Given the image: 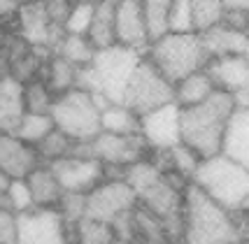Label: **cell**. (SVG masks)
<instances>
[{
  "mask_svg": "<svg viewBox=\"0 0 249 244\" xmlns=\"http://www.w3.org/2000/svg\"><path fill=\"white\" fill-rule=\"evenodd\" d=\"M235 107V96L217 88L205 103L182 109V142L203 160L219 156L224 147V130Z\"/></svg>",
  "mask_w": 249,
  "mask_h": 244,
  "instance_id": "6da1fadb",
  "label": "cell"
},
{
  "mask_svg": "<svg viewBox=\"0 0 249 244\" xmlns=\"http://www.w3.org/2000/svg\"><path fill=\"white\" fill-rule=\"evenodd\" d=\"M184 240L186 244H238L233 212L224 209L194 181L184 193Z\"/></svg>",
  "mask_w": 249,
  "mask_h": 244,
  "instance_id": "7a4b0ae2",
  "label": "cell"
},
{
  "mask_svg": "<svg viewBox=\"0 0 249 244\" xmlns=\"http://www.w3.org/2000/svg\"><path fill=\"white\" fill-rule=\"evenodd\" d=\"M194 184L228 212H249V168L224 154L200 160Z\"/></svg>",
  "mask_w": 249,
  "mask_h": 244,
  "instance_id": "3957f363",
  "label": "cell"
},
{
  "mask_svg": "<svg viewBox=\"0 0 249 244\" xmlns=\"http://www.w3.org/2000/svg\"><path fill=\"white\" fill-rule=\"evenodd\" d=\"M144 56L173 84L189 74L205 70L207 63L212 61L200 33H165L152 40Z\"/></svg>",
  "mask_w": 249,
  "mask_h": 244,
  "instance_id": "277c9868",
  "label": "cell"
},
{
  "mask_svg": "<svg viewBox=\"0 0 249 244\" xmlns=\"http://www.w3.org/2000/svg\"><path fill=\"white\" fill-rule=\"evenodd\" d=\"M49 114L54 119V126L58 130H63L65 135L72 138L75 142H91L103 133L100 105L87 91L72 88L63 96H56Z\"/></svg>",
  "mask_w": 249,
  "mask_h": 244,
  "instance_id": "5b68a950",
  "label": "cell"
},
{
  "mask_svg": "<svg viewBox=\"0 0 249 244\" xmlns=\"http://www.w3.org/2000/svg\"><path fill=\"white\" fill-rule=\"evenodd\" d=\"M142 56H144L142 52L121 47V44L98 49L96 58L91 63L98 77V93L109 103H124L128 82L138 63L142 61Z\"/></svg>",
  "mask_w": 249,
  "mask_h": 244,
  "instance_id": "8992f818",
  "label": "cell"
},
{
  "mask_svg": "<svg viewBox=\"0 0 249 244\" xmlns=\"http://www.w3.org/2000/svg\"><path fill=\"white\" fill-rule=\"evenodd\" d=\"M124 103L142 117L152 109L175 103V84L168 82L159 72V68L147 56H142V61L138 63V68H135V72H133L128 82Z\"/></svg>",
  "mask_w": 249,
  "mask_h": 244,
  "instance_id": "52a82bcc",
  "label": "cell"
},
{
  "mask_svg": "<svg viewBox=\"0 0 249 244\" xmlns=\"http://www.w3.org/2000/svg\"><path fill=\"white\" fill-rule=\"evenodd\" d=\"M138 207V195L126 179H103L87 193V216L114 223Z\"/></svg>",
  "mask_w": 249,
  "mask_h": 244,
  "instance_id": "ba28073f",
  "label": "cell"
},
{
  "mask_svg": "<svg viewBox=\"0 0 249 244\" xmlns=\"http://www.w3.org/2000/svg\"><path fill=\"white\" fill-rule=\"evenodd\" d=\"M91 151L103 165L114 168H128L138 160L149 156V144L142 138V133L117 135V133H100L91 139Z\"/></svg>",
  "mask_w": 249,
  "mask_h": 244,
  "instance_id": "9c48e42d",
  "label": "cell"
},
{
  "mask_svg": "<svg viewBox=\"0 0 249 244\" xmlns=\"http://www.w3.org/2000/svg\"><path fill=\"white\" fill-rule=\"evenodd\" d=\"M17 244H70V226L56 209H40L19 214Z\"/></svg>",
  "mask_w": 249,
  "mask_h": 244,
  "instance_id": "30bf717a",
  "label": "cell"
},
{
  "mask_svg": "<svg viewBox=\"0 0 249 244\" xmlns=\"http://www.w3.org/2000/svg\"><path fill=\"white\" fill-rule=\"evenodd\" d=\"M56 179L61 181L63 191L72 193H89L105 179V165L93 156H77L70 154L65 158L49 163Z\"/></svg>",
  "mask_w": 249,
  "mask_h": 244,
  "instance_id": "8fae6325",
  "label": "cell"
},
{
  "mask_svg": "<svg viewBox=\"0 0 249 244\" xmlns=\"http://www.w3.org/2000/svg\"><path fill=\"white\" fill-rule=\"evenodd\" d=\"M140 133L149 149H170L182 142V107L177 103L142 114Z\"/></svg>",
  "mask_w": 249,
  "mask_h": 244,
  "instance_id": "7c38bea8",
  "label": "cell"
},
{
  "mask_svg": "<svg viewBox=\"0 0 249 244\" xmlns=\"http://www.w3.org/2000/svg\"><path fill=\"white\" fill-rule=\"evenodd\" d=\"M205 70L210 72L217 88L235 96L238 105L249 103V61L245 58V53L212 58Z\"/></svg>",
  "mask_w": 249,
  "mask_h": 244,
  "instance_id": "4fadbf2b",
  "label": "cell"
},
{
  "mask_svg": "<svg viewBox=\"0 0 249 244\" xmlns=\"http://www.w3.org/2000/svg\"><path fill=\"white\" fill-rule=\"evenodd\" d=\"M114 35H117V44H121V47H128V49H135L142 53L147 52V47L152 44V37H149V28H147V19H144L140 0L117 2Z\"/></svg>",
  "mask_w": 249,
  "mask_h": 244,
  "instance_id": "5bb4252c",
  "label": "cell"
},
{
  "mask_svg": "<svg viewBox=\"0 0 249 244\" xmlns=\"http://www.w3.org/2000/svg\"><path fill=\"white\" fill-rule=\"evenodd\" d=\"M42 163L37 149L26 144L10 130H0V170L12 179H26Z\"/></svg>",
  "mask_w": 249,
  "mask_h": 244,
  "instance_id": "9a60e30c",
  "label": "cell"
},
{
  "mask_svg": "<svg viewBox=\"0 0 249 244\" xmlns=\"http://www.w3.org/2000/svg\"><path fill=\"white\" fill-rule=\"evenodd\" d=\"M221 154L249 168V103L238 105L228 119Z\"/></svg>",
  "mask_w": 249,
  "mask_h": 244,
  "instance_id": "2e32d148",
  "label": "cell"
},
{
  "mask_svg": "<svg viewBox=\"0 0 249 244\" xmlns=\"http://www.w3.org/2000/svg\"><path fill=\"white\" fill-rule=\"evenodd\" d=\"M26 181H28V189L33 193L35 207H40V209H56V205H58L61 195H63V186H61V181L56 179V174L49 163H40L26 177Z\"/></svg>",
  "mask_w": 249,
  "mask_h": 244,
  "instance_id": "e0dca14e",
  "label": "cell"
},
{
  "mask_svg": "<svg viewBox=\"0 0 249 244\" xmlns=\"http://www.w3.org/2000/svg\"><path fill=\"white\" fill-rule=\"evenodd\" d=\"M200 35H203V42H205V49L210 53V58L245 53V49H247V44H249V35L228 28L226 23H219V26L200 33Z\"/></svg>",
  "mask_w": 249,
  "mask_h": 244,
  "instance_id": "ac0fdd59",
  "label": "cell"
},
{
  "mask_svg": "<svg viewBox=\"0 0 249 244\" xmlns=\"http://www.w3.org/2000/svg\"><path fill=\"white\" fill-rule=\"evenodd\" d=\"M26 114L23 107V84L5 74L0 79V130H14L19 119Z\"/></svg>",
  "mask_w": 249,
  "mask_h": 244,
  "instance_id": "d6986e66",
  "label": "cell"
},
{
  "mask_svg": "<svg viewBox=\"0 0 249 244\" xmlns=\"http://www.w3.org/2000/svg\"><path fill=\"white\" fill-rule=\"evenodd\" d=\"M217 91V86L212 82V77L207 70H200V72H194L179 79L175 84V103L186 109V107H196L200 103H205L207 98Z\"/></svg>",
  "mask_w": 249,
  "mask_h": 244,
  "instance_id": "ffe728a7",
  "label": "cell"
},
{
  "mask_svg": "<svg viewBox=\"0 0 249 244\" xmlns=\"http://www.w3.org/2000/svg\"><path fill=\"white\" fill-rule=\"evenodd\" d=\"M142 117L130 109L126 103H107L100 109V128L103 133H117V135H130L140 133Z\"/></svg>",
  "mask_w": 249,
  "mask_h": 244,
  "instance_id": "44dd1931",
  "label": "cell"
},
{
  "mask_svg": "<svg viewBox=\"0 0 249 244\" xmlns=\"http://www.w3.org/2000/svg\"><path fill=\"white\" fill-rule=\"evenodd\" d=\"M114 10H117V2H112V0H98L96 2L93 21H91V28H89V35H87L96 49H105V47L117 44Z\"/></svg>",
  "mask_w": 249,
  "mask_h": 244,
  "instance_id": "7402d4cb",
  "label": "cell"
},
{
  "mask_svg": "<svg viewBox=\"0 0 249 244\" xmlns=\"http://www.w3.org/2000/svg\"><path fill=\"white\" fill-rule=\"evenodd\" d=\"M119 240L114 226L84 216L82 221L70 226V244H114Z\"/></svg>",
  "mask_w": 249,
  "mask_h": 244,
  "instance_id": "603a6c76",
  "label": "cell"
},
{
  "mask_svg": "<svg viewBox=\"0 0 249 244\" xmlns=\"http://www.w3.org/2000/svg\"><path fill=\"white\" fill-rule=\"evenodd\" d=\"M77 65H72L70 61H65L63 56L52 53L47 61V72H44V82L52 88L54 96H63L68 91H72L77 84Z\"/></svg>",
  "mask_w": 249,
  "mask_h": 244,
  "instance_id": "cb8c5ba5",
  "label": "cell"
},
{
  "mask_svg": "<svg viewBox=\"0 0 249 244\" xmlns=\"http://www.w3.org/2000/svg\"><path fill=\"white\" fill-rule=\"evenodd\" d=\"M96 47L89 40L87 35H70L65 33V37L61 40V44L54 49V53L63 56L65 61H70L77 68H84V65H91L93 58H96Z\"/></svg>",
  "mask_w": 249,
  "mask_h": 244,
  "instance_id": "d4e9b609",
  "label": "cell"
},
{
  "mask_svg": "<svg viewBox=\"0 0 249 244\" xmlns=\"http://www.w3.org/2000/svg\"><path fill=\"white\" fill-rule=\"evenodd\" d=\"M54 128L56 126H54L52 114H33V112H26V114L19 119V123H17V128H14L12 133L19 139H23L26 144L37 147Z\"/></svg>",
  "mask_w": 249,
  "mask_h": 244,
  "instance_id": "484cf974",
  "label": "cell"
},
{
  "mask_svg": "<svg viewBox=\"0 0 249 244\" xmlns=\"http://www.w3.org/2000/svg\"><path fill=\"white\" fill-rule=\"evenodd\" d=\"M196 33H205L224 21L226 2L224 0H191Z\"/></svg>",
  "mask_w": 249,
  "mask_h": 244,
  "instance_id": "4316f807",
  "label": "cell"
},
{
  "mask_svg": "<svg viewBox=\"0 0 249 244\" xmlns=\"http://www.w3.org/2000/svg\"><path fill=\"white\" fill-rule=\"evenodd\" d=\"M142 12L147 19V28H149V37L156 40L168 33V17L173 10L175 0H140Z\"/></svg>",
  "mask_w": 249,
  "mask_h": 244,
  "instance_id": "83f0119b",
  "label": "cell"
},
{
  "mask_svg": "<svg viewBox=\"0 0 249 244\" xmlns=\"http://www.w3.org/2000/svg\"><path fill=\"white\" fill-rule=\"evenodd\" d=\"M56 96L47 86L44 79H35L31 84H23V107L33 114H49Z\"/></svg>",
  "mask_w": 249,
  "mask_h": 244,
  "instance_id": "f1b7e54d",
  "label": "cell"
},
{
  "mask_svg": "<svg viewBox=\"0 0 249 244\" xmlns=\"http://www.w3.org/2000/svg\"><path fill=\"white\" fill-rule=\"evenodd\" d=\"M37 154H40V158L42 163H54L58 158H65V156H70L72 154V149H75V139L68 138L63 130H58L54 128L47 138L37 144Z\"/></svg>",
  "mask_w": 249,
  "mask_h": 244,
  "instance_id": "f546056e",
  "label": "cell"
},
{
  "mask_svg": "<svg viewBox=\"0 0 249 244\" xmlns=\"http://www.w3.org/2000/svg\"><path fill=\"white\" fill-rule=\"evenodd\" d=\"M2 207L12 209L14 214H26L35 209V202H33V193L28 189V181L26 179H12L7 193L2 195Z\"/></svg>",
  "mask_w": 249,
  "mask_h": 244,
  "instance_id": "4dcf8cb0",
  "label": "cell"
},
{
  "mask_svg": "<svg viewBox=\"0 0 249 244\" xmlns=\"http://www.w3.org/2000/svg\"><path fill=\"white\" fill-rule=\"evenodd\" d=\"M200 160L203 158H200L191 147H186L184 142L170 147V170L184 174V177H189L191 181H194V174H196V170H198V165H200Z\"/></svg>",
  "mask_w": 249,
  "mask_h": 244,
  "instance_id": "1f68e13d",
  "label": "cell"
},
{
  "mask_svg": "<svg viewBox=\"0 0 249 244\" xmlns=\"http://www.w3.org/2000/svg\"><path fill=\"white\" fill-rule=\"evenodd\" d=\"M56 212L63 216V221L68 226H75L77 221H82L87 216V193L63 191L61 200L56 205Z\"/></svg>",
  "mask_w": 249,
  "mask_h": 244,
  "instance_id": "d6a6232c",
  "label": "cell"
},
{
  "mask_svg": "<svg viewBox=\"0 0 249 244\" xmlns=\"http://www.w3.org/2000/svg\"><path fill=\"white\" fill-rule=\"evenodd\" d=\"M168 33H196L191 0H175L168 17Z\"/></svg>",
  "mask_w": 249,
  "mask_h": 244,
  "instance_id": "836d02e7",
  "label": "cell"
},
{
  "mask_svg": "<svg viewBox=\"0 0 249 244\" xmlns=\"http://www.w3.org/2000/svg\"><path fill=\"white\" fill-rule=\"evenodd\" d=\"M96 5H72V12L65 21V33L70 35H89L91 21H93Z\"/></svg>",
  "mask_w": 249,
  "mask_h": 244,
  "instance_id": "e575fe53",
  "label": "cell"
},
{
  "mask_svg": "<svg viewBox=\"0 0 249 244\" xmlns=\"http://www.w3.org/2000/svg\"><path fill=\"white\" fill-rule=\"evenodd\" d=\"M19 237V214L0 207V244H17Z\"/></svg>",
  "mask_w": 249,
  "mask_h": 244,
  "instance_id": "d590c367",
  "label": "cell"
},
{
  "mask_svg": "<svg viewBox=\"0 0 249 244\" xmlns=\"http://www.w3.org/2000/svg\"><path fill=\"white\" fill-rule=\"evenodd\" d=\"M44 10H47V17L54 26L65 28V21L72 12V2L70 0H44Z\"/></svg>",
  "mask_w": 249,
  "mask_h": 244,
  "instance_id": "8d00e7d4",
  "label": "cell"
},
{
  "mask_svg": "<svg viewBox=\"0 0 249 244\" xmlns=\"http://www.w3.org/2000/svg\"><path fill=\"white\" fill-rule=\"evenodd\" d=\"M21 10L19 0H0V23L7 28V23L17 19V14Z\"/></svg>",
  "mask_w": 249,
  "mask_h": 244,
  "instance_id": "74e56055",
  "label": "cell"
},
{
  "mask_svg": "<svg viewBox=\"0 0 249 244\" xmlns=\"http://www.w3.org/2000/svg\"><path fill=\"white\" fill-rule=\"evenodd\" d=\"M226 10H249V0H224Z\"/></svg>",
  "mask_w": 249,
  "mask_h": 244,
  "instance_id": "f35d334b",
  "label": "cell"
},
{
  "mask_svg": "<svg viewBox=\"0 0 249 244\" xmlns=\"http://www.w3.org/2000/svg\"><path fill=\"white\" fill-rule=\"evenodd\" d=\"M10 181H12L10 174H5V172L0 170V198L7 193V189H10Z\"/></svg>",
  "mask_w": 249,
  "mask_h": 244,
  "instance_id": "ab89813d",
  "label": "cell"
},
{
  "mask_svg": "<svg viewBox=\"0 0 249 244\" xmlns=\"http://www.w3.org/2000/svg\"><path fill=\"white\" fill-rule=\"evenodd\" d=\"M5 37H7V28L0 23V49H2V42H5Z\"/></svg>",
  "mask_w": 249,
  "mask_h": 244,
  "instance_id": "60d3db41",
  "label": "cell"
},
{
  "mask_svg": "<svg viewBox=\"0 0 249 244\" xmlns=\"http://www.w3.org/2000/svg\"><path fill=\"white\" fill-rule=\"evenodd\" d=\"M72 5H96L98 0H70Z\"/></svg>",
  "mask_w": 249,
  "mask_h": 244,
  "instance_id": "b9f144b4",
  "label": "cell"
},
{
  "mask_svg": "<svg viewBox=\"0 0 249 244\" xmlns=\"http://www.w3.org/2000/svg\"><path fill=\"white\" fill-rule=\"evenodd\" d=\"M114 244H133V242H126V240H117Z\"/></svg>",
  "mask_w": 249,
  "mask_h": 244,
  "instance_id": "7bdbcfd3",
  "label": "cell"
},
{
  "mask_svg": "<svg viewBox=\"0 0 249 244\" xmlns=\"http://www.w3.org/2000/svg\"><path fill=\"white\" fill-rule=\"evenodd\" d=\"M245 58L249 61V44H247V49H245Z\"/></svg>",
  "mask_w": 249,
  "mask_h": 244,
  "instance_id": "ee69618b",
  "label": "cell"
},
{
  "mask_svg": "<svg viewBox=\"0 0 249 244\" xmlns=\"http://www.w3.org/2000/svg\"><path fill=\"white\" fill-rule=\"evenodd\" d=\"M0 207H2V198H0Z\"/></svg>",
  "mask_w": 249,
  "mask_h": 244,
  "instance_id": "f6af8a7d",
  "label": "cell"
},
{
  "mask_svg": "<svg viewBox=\"0 0 249 244\" xmlns=\"http://www.w3.org/2000/svg\"><path fill=\"white\" fill-rule=\"evenodd\" d=\"M112 2H121V0H112Z\"/></svg>",
  "mask_w": 249,
  "mask_h": 244,
  "instance_id": "bcb514c9",
  "label": "cell"
}]
</instances>
